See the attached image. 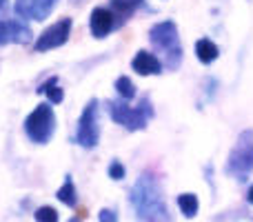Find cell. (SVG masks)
<instances>
[{
    "instance_id": "4",
    "label": "cell",
    "mask_w": 253,
    "mask_h": 222,
    "mask_svg": "<svg viewBox=\"0 0 253 222\" xmlns=\"http://www.w3.org/2000/svg\"><path fill=\"white\" fill-rule=\"evenodd\" d=\"M253 171V129H247L238 135L227 160V174L238 180H247Z\"/></svg>"
},
{
    "instance_id": "21",
    "label": "cell",
    "mask_w": 253,
    "mask_h": 222,
    "mask_svg": "<svg viewBox=\"0 0 253 222\" xmlns=\"http://www.w3.org/2000/svg\"><path fill=\"white\" fill-rule=\"evenodd\" d=\"M69 222H80V220H78V218H71V220H69Z\"/></svg>"
},
{
    "instance_id": "14",
    "label": "cell",
    "mask_w": 253,
    "mask_h": 222,
    "mask_svg": "<svg viewBox=\"0 0 253 222\" xmlns=\"http://www.w3.org/2000/svg\"><path fill=\"white\" fill-rule=\"evenodd\" d=\"M38 93H44V96L49 98V102H53V105L62 102V98H65V91H62V87H58V78H49L44 85H40Z\"/></svg>"
},
{
    "instance_id": "9",
    "label": "cell",
    "mask_w": 253,
    "mask_h": 222,
    "mask_svg": "<svg viewBox=\"0 0 253 222\" xmlns=\"http://www.w3.org/2000/svg\"><path fill=\"white\" fill-rule=\"evenodd\" d=\"M89 27H91L93 38H107L116 27V16L111 13V9L96 7L89 18Z\"/></svg>"
},
{
    "instance_id": "10",
    "label": "cell",
    "mask_w": 253,
    "mask_h": 222,
    "mask_svg": "<svg viewBox=\"0 0 253 222\" xmlns=\"http://www.w3.org/2000/svg\"><path fill=\"white\" fill-rule=\"evenodd\" d=\"M131 67H133V71L140 76H158L162 71V62L156 58V53L144 51V49H140L133 56Z\"/></svg>"
},
{
    "instance_id": "17",
    "label": "cell",
    "mask_w": 253,
    "mask_h": 222,
    "mask_svg": "<svg viewBox=\"0 0 253 222\" xmlns=\"http://www.w3.org/2000/svg\"><path fill=\"white\" fill-rule=\"evenodd\" d=\"M36 222H58V211L53 207H40L36 209Z\"/></svg>"
},
{
    "instance_id": "18",
    "label": "cell",
    "mask_w": 253,
    "mask_h": 222,
    "mask_svg": "<svg viewBox=\"0 0 253 222\" xmlns=\"http://www.w3.org/2000/svg\"><path fill=\"white\" fill-rule=\"evenodd\" d=\"M109 178H114V180H123L125 178V167H123V162L120 160H114L109 165Z\"/></svg>"
},
{
    "instance_id": "7",
    "label": "cell",
    "mask_w": 253,
    "mask_h": 222,
    "mask_svg": "<svg viewBox=\"0 0 253 222\" xmlns=\"http://www.w3.org/2000/svg\"><path fill=\"white\" fill-rule=\"evenodd\" d=\"M69 34H71V18H62V20L53 22L51 27L42 31L36 40L34 49L36 51H49V49H58L69 40Z\"/></svg>"
},
{
    "instance_id": "19",
    "label": "cell",
    "mask_w": 253,
    "mask_h": 222,
    "mask_svg": "<svg viewBox=\"0 0 253 222\" xmlns=\"http://www.w3.org/2000/svg\"><path fill=\"white\" fill-rule=\"evenodd\" d=\"M98 220L100 222H118V214L111 209H102L100 214H98Z\"/></svg>"
},
{
    "instance_id": "8",
    "label": "cell",
    "mask_w": 253,
    "mask_h": 222,
    "mask_svg": "<svg viewBox=\"0 0 253 222\" xmlns=\"http://www.w3.org/2000/svg\"><path fill=\"white\" fill-rule=\"evenodd\" d=\"M58 0H16L13 9H16L18 18H29V20H44L56 7Z\"/></svg>"
},
{
    "instance_id": "13",
    "label": "cell",
    "mask_w": 253,
    "mask_h": 222,
    "mask_svg": "<svg viewBox=\"0 0 253 222\" xmlns=\"http://www.w3.org/2000/svg\"><path fill=\"white\" fill-rule=\"evenodd\" d=\"M56 198L62 202V205H67V207H76L78 205V193H76V187H74V180L67 176V180H65V184H62L60 189H58V193H56Z\"/></svg>"
},
{
    "instance_id": "1",
    "label": "cell",
    "mask_w": 253,
    "mask_h": 222,
    "mask_svg": "<svg viewBox=\"0 0 253 222\" xmlns=\"http://www.w3.org/2000/svg\"><path fill=\"white\" fill-rule=\"evenodd\" d=\"M131 205L135 209L138 222H169L162 189L151 174H142L131 189Z\"/></svg>"
},
{
    "instance_id": "16",
    "label": "cell",
    "mask_w": 253,
    "mask_h": 222,
    "mask_svg": "<svg viewBox=\"0 0 253 222\" xmlns=\"http://www.w3.org/2000/svg\"><path fill=\"white\" fill-rule=\"evenodd\" d=\"M116 91L120 93L123 100H131V98L135 96V87H133V83H131L126 76H120V78L116 80Z\"/></svg>"
},
{
    "instance_id": "6",
    "label": "cell",
    "mask_w": 253,
    "mask_h": 222,
    "mask_svg": "<svg viewBox=\"0 0 253 222\" xmlns=\"http://www.w3.org/2000/svg\"><path fill=\"white\" fill-rule=\"evenodd\" d=\"M76 142L84 149H93L100 142V118H98V100H89L84 111L80 113Z\"/></svg>"
},
{
    "instance_id": "12",
    "label": "cell",
    "mask_w": 253,
    "mask_h": 222,
    "mask_svg": "<svg viewBox=\"0 0 253 222\" xmlns=\"http://www.w3.org/2000/svg\"><path fill=\"white\" fill-rule=\"evenodd\" d=\"M140 2L142 0H111V13L116 18H123L125 20V18H129L140 7Z\"/></svg>"
},
{
    "instance_id": "20",
    "label": "cell",
    "mask_w": 253,
    "mask_h": 222,
    "mask_svg": "<svg viewBox=\"0 0 253 222\" xmlns=\"http://www.w3.org/2000/svg\"><path fill=\"white\" fill-rule=\"evenodd\" d=\"M247 198H249V202H251V205H253V187L249 189V193H247Z\"/></svg>"
},
{
    "instance_id": "15",
    "label": "cell",
    "mask_w": 253,
    "mask_h": 222,
    "mask_svg": "<svg viewBox=\"0 0 253 222\" xmlns=\"http://www.w3.org/2000/svg\"><path fill=\"white\" fill-rule=\"evenodd\" d=\"M178 207L180 211H182L184 218H193V216L198 214V196L196 193H180L178 196Z\"/></svg>"
},
{
    "instance_id": "11",
    "label": "cell",
    "mask_w": 253,
    "mask_h": 222,
    "mask_svg": "<svg viewBox=\"0 0 253 222\" xmlns=\"http://www.w3.org/2000/svg\"><path fill=\"white\" fill-rule=\"evenodd\" d=\"M196 56H198V60H200L202 65H211L213 60H218L220 49H218V44H215L213 40L200 38L196 43Z\"/></svg>"
},
{
    "instance_id": "5",
    "label": "cell",
    "mask_w": 253,
    "mask_h": 222,
    "mask_svg": "<svg viewBox=\"0 0 253 222\" xmlns=\"http://www.w3.org/2000/svg\"><path fill=\"white\" fill-rule=\"evenodd\" d=\"M56 129V116H53L51 105H38L25 120V133L29 135L31 142L47 144Z\"/></svg>"
},
{
    "instance_id": "2",
    "label": "cell",
    "mask_w": 253,
    "mask_h": 222,
    "mask_svg": "<svg viewBox=\"0 0 253 222\" xmlns=\"http://www.w3.org/2000/svg\"><path fill=\"white\" fill-rule=\"evenodd\" d=\"M149 40L160 53H165V60L169 69H178L182 62V44H180L178 27L173 20L158 22L149 31Z\"/></svg>"
},
{
    "instance_id": "3",
    "label": "cell",
    "mask_w": 253,
    "mask_h": 222,
    "mask_svg": "<svg viewBox=\"0 0 253 222\" xmlns=\"http://www.w3.org/2000/svg\"><path fill=\"white\" fill-rule=\"evenodd\" d=\"M107 111H109V116L114 118L118 125H123L125 129H129V131H142L153 116L151 100H149L147 96L140 100L138 107H131L120 100L118 102L111 100V102H107Z\"/></svg>"
}]
</instances>
